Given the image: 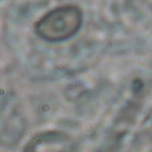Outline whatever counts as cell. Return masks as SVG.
<instances>
[{
    "label": "cell",
    "instance_id": "1",
    "mask_svg": "<svg viewBox=\"0 0 152 152\" xmlns=\"http://www.w3.org/2000/svg\"><path fill=\"white\" fill-rule=\"evenodd\" d=\"M83 14L80 8L73 5L54 8L43 15L35 25V31L41 39L60 42L74 36L81 28Z\"/></svg>",
    "mask_w": 152,
    "mask_h": 152
},
{
    "label": "cell",
    "instance_id": "2",
    "mask_svg": "<svg viewBox=\"0 0 152 152\" xmlns=\"http://www.w3.org/2000/svg\"><path fill=\"white\" fill-rule=\"evenodd\" d=\"M70 139L66 134L58 131L40 133L32 138L26 146L25 151L63 150L68 147Z\"/></svg>",
    "mask_w": 152,
    "mask_h": 152
}]
</instances>
